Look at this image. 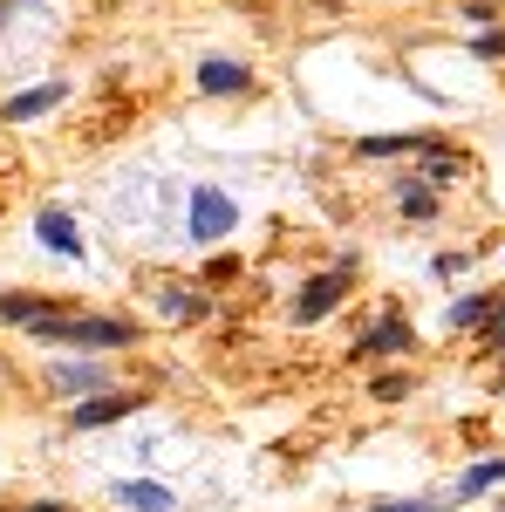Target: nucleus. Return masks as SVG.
Listing matches in <instances>:
<instances>
[{
    "mask_svg": "<svg viewBox=\"0 0 505 512\" xmlns=\"http://www.w3.org/2000/svg\"><path fill=\"white\" fill-rule=\"evenodd\" d=\"M137 410H144V390H103V396H82V403H69V424H76V431H103V424L137 417Z\"/></svg>",
    "mask_w": 505,
    "mask_h": 512,
    "instance_id": "6",
    "label": "nucleus"
},
{
    "mask_svg": "<svg viewBox=\"0 0 505 512\" xmlns=\"http://www.w3.org/2000/svg\"><path fill=\"white\" fill-rule=\"evenodd\" d=\"M458 21H471V28H478V35H485V28H499V7H492V0H478V7H465V14H458Z\"/></svg>",
    "mask_w": 505,
    "mask_h": 512,
    "instance_id": "23",
    "label": "nucleus"
},
{
    "mask_svg": "<svg viewBox=\"0 0 505 512\" xmlns=\"http://www.w3.org/2000/svg\"><path fill=\"white\" fill-rule=\"evenodd\" d=\"M14 14H21V0H0V28H7V21H14Z\"/></svg>",
    "mask_w": 505,
    "mask_h": 512,
    "instance_id": "26",
    "label": "nucleus"
},
{
    "mask_svg": "<svg viewBox=\"0 0 505 512\" xmlns=\"http://www.w3.org/2000/svg\"><path fill=\"white\" fill-rule=\"evenodd\" d=\"M362 512H444V499H376Z\"/></svg>",
    "mask_w": 505,
    "mask_h": 512,
    "instance_id": "20",
    "label": "nucleus"
},
{
    "mask_svg": "<svg viewBox=\"0 0 505 512\" xmlns=\"http://www.w3.org/2000/svg\"><path fill=\"white\" fill-rule=\"evenodd\" d=\"M55 103H69V82H41V89H21L0 103V123H28V117H48Z\"/></svg>",
    "mask_w": 505,
    "mask_h": 512,
    "instance_id": "12",
    "label": "nucleus"
},
{
    "mask_svg": "<svg viewBox=\"0 0 505 512\" xmlns=\"http://www.w3.org/2000/svg\"><path fill=\"white\" fill-rule=\"evenodd\" d=\"M7 512H69L62 499H28V506H7Z\"/></svg>",
    "mask_w": 505,
    "mask_h": 512,
    "instance_id": "25",
    "label": "nucleus"
},
{
    "mask_svg": "<svg viewBox=\"0 0 505 512\" xmlns=\"http://www.w3.org/2000/svg\"><path fill=\"white\" fill-rule=\"evenodd\" d=\"M492 301H499V294H458V301L444 308V328H471V335H478V328L492 321Z\"/></svg>",
    "mask_w": 505,
    "mask_h": 512,
    "instance_id": "16",
    "label": "nucleus"
},
{
    "mask_svg": "<svg viewBox=\"0 0 505 512\" xmlns=\"http://www.w3.org/2000/svg\"><path fill=\"white\" fill-rule=\"evenodd\" d=\"M69 301L62 294H28V287H14V294H0V328H35L41 315H62Z\"/></svg>",
    "mask_w": 505,
    "mask_h": 512,
    "instance_id": "10",
    "label": "nucleus"
},
{
    "mask_svg": "<svg viewBox=\"0 0 505 512\" xmlns=\"http://www.w3.org/2000/svg\"><path fill=\"white\" fill-rule=\"evenodd\" d=\"M239 226V205L219 185H192V205H185V233L198 239V246H212V239H233Z\"/></svg>",
    "mask_w": 505,
    "mask_h": 512,
    "instance_id": "3",
    "label": "nucleus"
},
{
    "mask_svg": "<svg viewBox=\"0 0 505 512\" xmlns=\"http://www.w3.org/2000/svg\"><path fill=\"white\" fill-rule=\"evenodd\" d=\"M151 301H157V315L178 321V328H192V321L212 315V287H205V280H157Z\"/></svg>",
    "mask_w": 505,
    "mask_h": 512,
    "instance_id": "5",
    "label": "nucleus"
},
{
    "mask_svg": "<svg viewBox=\"0 0 505 512\" xmlns=\"http://www.w3.org/2000/svg\"><path fill=\"white\" fill-rule=\"evenodd\" d=\"M471 55H485V62H505V35H499V28H485V35L471 41Z\"/></svg>",
    "mask_w": 505,
    "mask_h": 512,
    "instance_id": "22",
    "label": "nucleus"
},
{
    "mask_svg": "<svg viewBox=\"0 0 505 512\" xmlns=\"http://www.w3.org/2000/svg\"><path fill=\"white\" fill-rule=\"evenodd\" d=\"M41 349H130L137 342V321L130 315H82V308H62V315H41L35 328Z\"/></svg>",
    "mask_w": 505,
    "mask_h": 512,
    "instance_id": "1",
    "label": "nucleus"
},
{
    "mask_svg": "<svg viewBox=\"0 0 505 512\" xmlns=\"http://www.w3.org/2000/svg\"><path fill=\"white\" fill-rule=\"evenodd\" d=\"M396 212H403V219H437V185H424V178H396Z\"/></svg>",
    "mask_w": 505,
    "mask_h": 512,
    "instance_id": "15",
    "label": "nucleus"
},
{
    "mask_svg": "<svg viewBox=\"0 0 505 512\" xmlns=\"http://www.w3.org/2000/svg\"><path fill=\"white\" fill-rule=\"evenodd\" d=\"M465 267H471V253H437V274H444V280H458Z\"/></svg>",
    "mask_w": 505,
    "mask_h": 512,
    "instance_id": "24",
    "label": "nucleus"
},
{
    "mask_svg": "<svg viewBox=\"0 0 505 512\" xmlns=\"http://www.w3.org/2000/svg\"><path fill=\"white\" fill-rule=\"evenodd\" d=\"M355 274H362V253H342L335 267H321V274H308L301 287H294V301H287V315L301 321V328H314V321H328L342 301L355 294Z\"/></svg>",
    "mask_w": 505,
    "mask_h": 512,
    "instance_id": "2",
    "label": "nucleus"
},
{
    "mask_svg": "<svg viewBox=\"0 0 505 512\" xmlns=\"http://www.w3.org/2000/svg\"><path fill=\"white\" fill-rule=\"evenodd\" d=\"M198 280H205V287H226V280H239V260H233V253H219V260H212Z\"/></svg>",
    "mask_w": 505,
    "mask_h": 512,
    "instance_id": "21",
    "label": "nucleus"
},
{
    "mask_svg": "<svg viewBox=\"0 0 505 512\" xmlns=\"http://www.w3.org/2000/svg\"><path fill=\"white\" fill-rule=\"evenodd\" d=\"M410 349H417V328L396 315V308H389V315H376V321H369V328L349 342L355 362H389V355H410Z\"/></svg>",
    "mask_w": 505,
    "mask_h": 512,
    "instance_id": "4",
    "label": "nucleus"
},
{
    "mask_svg": "<svg viewBox=\"0 0 505 512\" xmlns=\"http://www.w3.org/2000/svg\"><path fill=\"white\" fill-rule=\"evenodd\" d=\"M198 96H253V62H233V55H198Z\"/></svg>",
    "mask_w": 505,
    "mask_h": 512,
    "instance_id": "7",
    "label": "nucleus"
},
{
    "mask_svg": "<svg viewBox=\"0 0 505 512\" xmlns=\"http://www.w3.org/2000/svg\"><path fill=\"white\" fill-rule=\"evenodd\" d=\"M465 171H471V158H458V151L437 144V151H424V171H417V178H424V185H451V178H465Z\"/></svg>",
    "mask_w": 505,
    "mask_h": 512,
    "instance_id": "17",
    "label": "nucleus"
},
{
    "mask_svg": "<svg viewBox=\"0 0 505 512\" xmlns=\"http://www.w3.org/2000/svg\"><path fill=\"white\" fill-rule=\"evenodd\" d=\"M424 151H437V137L430 130H396V137H355V158H424Z\"/></svg>",
    "mask_w": 505,
    "mask_h": 512,
    "instance_id": "11",
    "label": "nucleus"
},
{
    "mask_svg": "<svg viewBox=\"0 0 505 512\" xmlns=\"http://www.w3.org/2000/svg\"><path fill=\"white\" fill-rule=\"evenodd\" d=\"M48 383H55L62 396H103V390H117V383H110V369H103L96 355H82V362H55V369H48Z\"/></svg>",
    "mask_w": 505,
    "mask_h": 512,
    "instance_id": "9",
    "label": "nucleus"
},
{
    "mask_svg": "<svg viewBox=\"0 0 505 512\" xmlns=\"http://www.w3.org/2000/svg\"><path fill=\"white\" fill-rule=\"evenodd\" d=\"M492 485H505V458H478V465H465V472H458L451 499H478V492H492Z\"/></svg>",
    "mask_w": 505,
    "mask_h": 512,
    "instance_id": "14",
    "label": "nucleus"
},
{
    "mask_svg": "<svg viewBox=\"0 0 505 512\" xmlns=\"http://www.w3.org/2000/svg\"><path fill=\"white\" fill-rule=\"evenodd\" d=\"M110 499L130 506V512H178V492H171V485H157V478H123Z\"/></svg>",
    "mask_w": 505,
    "mask_h": 512,
    "instance_id": "13",
    "label": "nucleus"
},
{
    "mask_svg": "<svg viewBox=\"0 0 505 512\" xmlns=\"http://www.w3.org/2000/svg\"><path fill=\"white\" fill-rule=\"evenodd\" d=\"M35 239L48 246V253H62V260H82V253H89L82 233H76V219H69V205H41L35 212Z\"/></svg>",
    "mask_w": 505,
    "mask_h": 512,
    "instance_id": "8",
    "label": "nucleus"
},
{
    "mask_svg": "<svg viewBox=\"0 0 505 512\" xmlns=\"http://www.w3.org/2000/svg\"><path fill=\"white\" fill-rule=\"evenodd\" d=\"M478 342H485V355H492V362H505V294L492 301V321L478 328Z\"/></svg>",
    "mask_w": 505,
    "mask_h": 512,
    "instance_id": "18",
    "label": "nucleus"
},
{
    "mask_svg": "<svg viewBox=\"0 0 505 512\" xmlns=\"http://www.w3.org/2000/svg\"><path fill=\"white\" fill-rule=\"evenodd\" d=\"M369 396H376V403H403V396H410V376H403V369H389V376L369 383Z\"/></svg>",
    "mask_w": 505,
    "mask_h": 512,
    "instance_id": "19",
    "label": "nucleus"
},
{
    "mask_svg": "<svg viewBox=\"0 0 505 512\" xmlns=\"http://www.w3.org/2000/svg\"><path fill=\"white\" fill-rule=\"evenodd\" d=\"M499 390H505V376H499Z\"/></svg>",
    "mask_w": 505,
    "mask_h": 512,
    "instance_id": "27",
    "label": "nucleus"
}]
</instances>
